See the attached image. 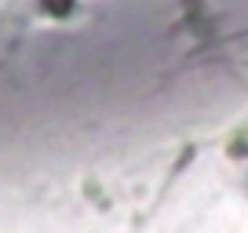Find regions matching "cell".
<instances>
[{
    "label": "cell",
    "instance_id": "1",
    "mask_svg": "<svg viewBox=\"0 0 248 233\" xmlns=\"http://www.w3.org/2000/svg\"><path fill=\"white\" fill-rule=\"evenodd\" d=\"M70 8H73V0H47V4H44L47 15H66Z\"/></svg>",
    "mask_w": 248,
    "mask_h": 233
}]
</instances>
